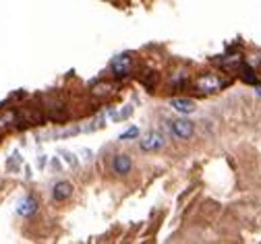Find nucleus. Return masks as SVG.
<instances>
[{
	"mask_svg": "<svg viewBox=\"0 0 261 244\" xmlns=\"http://www.w3.org/2000/svg\"><path fill=\"white\" fill-rule=\"evenodd\" d=\"M195 85H197L199 91H203V94H213V91L222 89L226 83H224V81H222L218 75H213V73H203L201 77H197Z\"/></svg>",
	"mask_w": 261,
	"mask_h": 244,
	"instance_id": "nucleus-1",
	"label": "nucleus"
},
{
	"mask_svg": "<svg viewBox=\"0 0 261 244\" xmlns=\"http://www.w3.org/2000/svg\"><path fill=\"white\" fill-rule=\"evenodd\" d=\"M170 131L176 139H191L193 133H195V126L191 120H187V118H179V120H174L170 124Z\"/></svg>",
	"mask_w": 261,
	"mask_h": 244,
	"instance_id": "nucleus-2",
	"label": "nucleus"
},
{
	"mask_svg": "<svg viewBox=\"0 0 261 244\" xmlns=\"http://www.w3.org/2000/svg\"><path fill=\"white\" fill-rule=\"evenodd\" d=\"M130 68H133V60H130V56L123 54V56H116L112 60V75L116 79H123L130 73Z\"/></svg>",
	"mask_w": 261,
	"mask_h": 244,
	"instance_id": "nucleus-3",
	"label": "nucleus"
},
{
	"mask_svg": "<svg viewBox=\"0 0 261 244\" xmlns=\"http://www.w3.org/2000/svg\"><path fill=\"white\" fill-rule=\"evenodd\" d=\"M130 170H133V159L127 153H121L112 159V172L116 176H127V174H130Z\"/></svg>",
	"mask_w": 261,
	"mask_h": 244,
	"instance_id": "nucleus-4",
	"label": "nucleus"
},
{
	"mask_svg": "<svg viewBox=\"0 0 261 244\" xmlns=\"http://www.w3.org/2000/svg\"><path fill=\"white\" fill-rule=\"evenodd\" d=\"M70 195H73V184H70V182L61 180V182H56V184H54V189H52L54 201L65 203L66 199H70Z\"/></svg>",
	"mask_w": 261,
	"mask_h": 244,
	"instance_id": "nucleus-5",
	"label": "nucleus"
},
{
	"mask_svg": "<svg viewBox=\"0 0 261 244\" xmlns=\"http://www.w3.org/2000/svg\"><path fill=\"white\" fill-rule=\"evenodd\" d=\"M17 213H19L21 217H31V215H35V213H38V199H35V196H25V199L19 203Z\"/></svg>",
	"mask_w": 261,
	"mask_h": 244,
	"instance_id": "nucleus-6",
	"label": "nucleus"
},
{
	"mask_svg": "<svg viewBox=\"0 0 261 244\" xmlns=\"http://www.w3.org/2000/svg\"><path fill=\"white\" fill-rule=\"evenodd\" d=\"M164 137L162 135H158V133H151V135H147L143 141H141V149L143 151H158V149H162L164 147Z\"/></svg>",
	"mask_w": 261,
	"mask_h": 244,
	"instance_id": "nucleus-7",
	"label": "nucleus"
},
{
	"mask_svg": "<svg viewBox=\"0 0 261 244\" xmlns=\"http://www.w3.org/2000/svg\"><path fill=\"white\" fill-rule=\"evenodd\" d=\"M172 108L181 114H193L197 108H195V101L193 99H187V98H176L172 99Z\"/></svg>",
	"mask_w": 261,
	"mask_h": 244,
	"instance_id": "nucleus-8",
	"label": "nucleus"
},
{
	"mask_svg": "<svg viewBox=\"0 0 261 244\" xmlns=\"http://www.w3.org/2000/svg\"><path fill=\"white\" fill-rule=\"evenodd\" d=\"M241 79L245 81V83H249V85H257V75H255V71L251 66H243L241 68Z\"/></svg>",
	"mask_w": 261,
	"mask_h": 244,
	"instance_id": "nucleus-9",
	"label": "nucleus"
},
{
	"mask_svg": "<svg viewBox=\"0 0 261 244\" xmlns=\"http://www.w3.org/2000/svg\"><path fill=\"white\" fill-rule=\"evenodd\" d=\"M187 79H189V73H187V71H176V73L172 75V85H174V87H179V85L183 87V85L187 83Z\"/></svg>",
	"mask_w": 261,
	"mask_h": 244,
	"instance_id": "nucleus-10",
	"label": "nucleus"
},
{
	"mask_svg": "<svg viewBox=\"0 0 261 244\" xmlns=\"http://www.w3.org/2000/svg\"><path fill=\"white\" fill-rule=\"evenodd\" d=\"M137 135H139V129H137V126H133V129H129L127 133L121 135V141H130V139H137Z\"/></svg>",
	"mask_w": 261,
	"mask_h": 244,
	"instance_id": "nucleus-11",
	"label": "nucleus"
},
{
	"mask_svg": "<svg viewBox=\"0 0 261 244\" xmlns=\"http://www.w3.org/2000/svg\"><path fill=\"white\" fill-rule=\"evenodd\" d=\"M257 96H261V87H257Z\"/></svg>",
	"mask_w": 261,
	"mask_h": 244,
	"instance_id": "nucleus-12",
	"label": "nucleus"
}]
</instances>
